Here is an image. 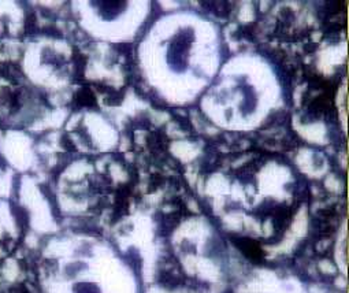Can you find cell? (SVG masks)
<instances>
[{
	"mask_svg": "<svg viewBox=\"0 0 349 293\" xmlns=\"http://www.w3.org/2000/svg\"><path fill=\"white\" fill-rule=\"evenodd\" d=\"M237 245L238 248L242 251V254L248 256L249 259H253V260H259L262 257V251H260V247L255 241L249 240V238H240L237 241Z\"/></svg>",
	"mask_w": 349,
	"mask_h": 293,
	"instance_id": "cell-1",
	"label": "cell"
},
{
	"mask_svg": "<svg viewBox=\"0 0 349 293\" xmlns=\"http://www.w3.org/2000/svg\"><path fill=\"white\" fill-rule=\"evenodd\" d=\"M77 102L79 104H84V106H90V104H95V99H93V95L90 93L89 91H81L77 95Z\"/></svg>",
	"mask_w": 349,
	"mask_h": 293,
	"instance_id": "cell-2",
	"label": "cell"
}]
</instances>
